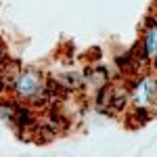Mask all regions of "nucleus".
I'll list each match as a JSON object with an SVG mask.
<instances>
[{
    "label": "nucleus",
    "instance_id": "1",
    "mask_svg": "<svg viewBox=\"0 0 157 157\" xmlns=\"http://www.w3.org/2000/svg\"><path fill=\"white\" fill-rule=\"evenodd\" d=\"M42 80H40V75H36L34 71H27L23 73L21 78H19V82H17V92L25 98H36L40 92H42Z\"/></svg>",
    "mask_w": 157,
    "mask_h": 157
},
{
    "label": "nucleus",
    "instance_id": "2",
    "mask_svg": "<svg viewBox=\"0 0 157 157\" xmlns=\"http://www.w3.org/2000/svg\"><path fill=\"white\" fill-rule=\"evenodd\" d=\"M136 98H138L140 105H147L153 98V82H143L140 88L136 90Z\"/></svg>",
    "mask_w": 157,
    "mask_h": 157
},
{
    "label": "nucleus",
    "instance_id": "3",
    "mask_svg": "<svg viewBox=\"0 0 157 157\" xmlns=\"http://www.w3.org/2000/svg\"><path fill=\"white\" fill-rule=\"evenodd\" d=\"M147 48H149V55H155V27L149 29V38H147Z\"/></svg>",
    "mask_w": 157,
    "mask_h": 157
}]
</instances>
